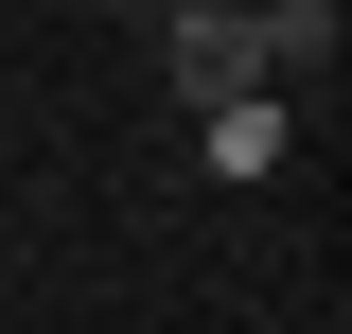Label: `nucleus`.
Segmentation results:
<instances>
[{
	"label": "nucleus",
	"instance_id": "1",
	"mask_svg": "<svg viewBox=\"0 0 352 334\" xmlns=\"http://www.w3.org/2000/svg\"><path fill=\"white\" fill-rule=\"evenodd\" d=\"M159 53L194 88H229L247 106V71H300V53H335V18H159Z\"/></svg>",
	"mask_w": 352,
	"mask_h": 334
}]
</instances>
